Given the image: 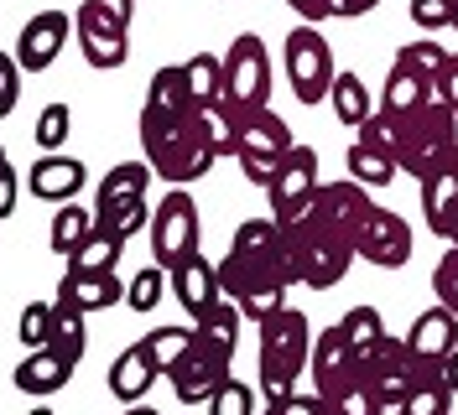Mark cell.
Instances as JSON below:
<instances>
[{
	"instance_id": "6da1fadb",
	"label": "cell",
	"mask_w": 458,
	"mask_h": 415,
	"mask_svg": "<svg viewBox=\"0 0 458 415\" xmlns=\"http://www.w3.org/2000/svg\"><path fill=\"white\" fill-rule=\"evenodd\" d=\"M141 151L146 166L167 182V187H193L199 177H208V166L219 162L203 140L199 114H162L141 104Z\"/></svg>"
},
{
	"instance_id": "7a4b0ae2",
	"label": "cell",
	"mask_w": 458,
	"mask_h": 415,
	"mask_svg": "<svg viewBox=\"0 0 458 415\" xmlns=\"http://www.w3.org/2000/svg\"><path fill=\"white\" fill-rule=\"evenodd\" d=\"M282 254H286L292 280H297V286H318V291L339 286V280L349 276V265L360 260V254H354V239H349L344 228H334L328 219H318V203L302 223L282 228Z\"/></svg>"
},
{
	"instance_id": "3957f363",
	"label": "cell",
	"mask_w": 458,
	"mask_h": 415,
	"mask_svg": "<svg viewBox=\"0 0 458 415\" xmlns=\"http://www.w3.org/2000/svg\"><path fill=\"white\" fill-rule=\"evenodd\" d=\"M448 166H458V120H454L448 104L432 99L428 110H417V114L401 120L396 171L417 177V182H428V177L448 171Z\"/></svg>"
},
{
	"instance_id": "277c9868",
	"label": "cell",
	"mask_w": 458,
	"mask_h": 415,
	"mask_svg": "<svg viewBox=\"0 0 458 415\" xmlns=\"http://www.w3.org/2000/svg\"><path fill=\"white\" fill-rule=\"evenodd\" d=\"M354 359H360V369H365V379H370V389H375V400H380L386 411H396L428 374H437V369H428V363L406 348V337H391V332H386L380 343H370L365 353H354Z\"/></svg>"
},
{
	"instance_id": "5b68a950",
	"label": "cell",
	"mask_w": 458,
	"mask_h": 415,
	"mask_svg": "<svg viewBox=\"0 0 458 415\" xmlns=\"http://www.w3.org/2000/svg\"><path fill=\"white\" fill-rule=\"evenodd\" d=\"M286 83L297 94V104H328V88H334V53H328V37L318 27H292L286 31Z\"/></svg>"
},
{
	"instance_id": "8992f818",
	"label": "cell",
	"mask_w": 458,
	"mask_h": 415,
	"mask_svg": "<svg viewBox=\"0 0 458 415\" xmlns=\"http://www.w3.org/2000/svg\"><path fill=\"white\" fill-rule=\"evenodd\" d=\"M151 254L162 270L199 254V203L188 187H167V197L151 208Z\"/></svg>"
},
{
	"instance_id": "52a82bcc",
	"label": "cell",
	"mask_w": 458,
	"mask_h": 415,
	"mask_svg": "<svg viewBox=\"0 0 458 415\" xmlns=\"http://www.w3.org/2000/svg\"><path fill=\"white\" fill-rule=\"evenodd\" d=\"M225 94L245 110H266L271 104V53L256 31L234 37L225 53Z\"/></svg>"
},
{
	"instance_id": "ba28073f",
	"label": "cell",
	"mask_w": 458,
	"mask_h": 415,
	"mask_svg": "<svg viewBox=\"0 0 458 415\" xmlns=\"http://www.w3.org/2000/svg\"><path fill=\"white\" fill-rule=\"evenodd\" d=\"M260 332V363H282L292 374H302L308 359H313V322L302 306L286 302L282 311H271L266 322H256Z\"/></svg>"
},
{
	"instance_id": "9c48e42d",
	"label": "cell",
	"mask_w": 458,
	"mask_h": 415,
	"mask_svg": "<svg viewBox=\"0 0 458 415\" xmlns=\"http://www.w3.org/2000/svg\"><path fill=\"white\" fill-rule=\"evenodd\" d=\"M131 31L120 27V21H110L99 5H79L73 11V42H79V53H84L89 68H99V73H110V68H120L125 57H131V42H125Z\"/></svg>"
},
{
	"instance_id": "30bf717a",
	"label": "cell",
	"mask_w": 458,
	"mask_h": 415,
	"mask_svg": "<svg viewBox=\"0 0 458 415\" xmlns=\"http://www.w3.org/2000/svg\"><path fill=\"white\" fill-rule=\"evenodd\" d=\"M354 254L380 265V270H401L411 260V223L391 213V208H370V219L354 234Z\"/></svg>"
},
{
	"instance_id": "8fae6325",
	"label": "cell",
	"mask_w": 458,
	"mask_h": 415,
	"mask_svg": "<svg viewBox=\"0 0 458 415\" xmlns=\"http://www.w3.org/2000/svg\"><path fill=\"white\" fill-rule=\"evenodd\" d=\"M73 42V16L68 11H37L27 27H21V37H16V62H21V73H47L57 62V53Z\"/></svg>"
},
{
	"instance_id": "7c38bea8",
	"label": "cell",
	"mask_w": 458,
	"mask_h": 415,
	"mask_svg": "<svg viewBox=\"0 0 458 415\" xmlns=\"http://www.w3.org/2000/svg\"><path fill=\"white\" fill-rule=\"evenodd\" d=\"M313 394L328 405V415H386V405L375 400L370 379H365V369H360V359L344 363V369H334V374H313Z\"/></svg>"
},
{
	"instance_id": "4fadbf2b",
	"label": "cell",
	"mask_w": 458,
	"mask_h": 415,
	"mask_svg": "<svg viewBox=\"0 0 458 415\" xmlns=\"http://www.w3.org/2000/svg\"><path fill=\"white\" fill-rule=\"evenodd\" d=\"M167 379H172V394H177L182 405H208V400H214V389L229 379V363L214 359V353L199 343V332H193V348H188V359L177 363Z\"/></svg>"
},
{
	"instance_id": "5bb4252c",
	"label": "cell",
	"mask_w": 458,
	"mask_h": 415,
	"mask_svg": "<svg viewBox=\"0 0 458 415\" xmlns=\"http://www.w3.org/2000/svg\"><path fill=\"white\" fill-rule=\"evenodd\" d=\"M53 302H68L79 306V311H110V306H125V280L114 276V270H63V280H57V296Z\"/></svg>"
},
{
	"instance_id": "9a60e30c",
	"label": "cell",
	"mask_w": 458,
	"mask_h": 415,
	"mask_svg": "<svg viewBox=\"0 0 458 415\" xmlns=\"http://www.w3.org/2000/svg\"><path fill=\"white\" fill-rule=\"evenodd\" d=\"M89 171L79 156H63V151H47V156H37L27 171V187L31 197H42V203H73V197L84 193Z\"/></svg>"
},
{
	"instance_id": "2e32d148",
	"label": "cell",
	"mask_w": 458,
	"mask_h": 415,
	"mask_svg": "<svg viewBox=\"0 0 458 415\" xmlns=\"http://www.w3.org/2000/svg\"><path fill=\"white\" fill-rule=\"evenodd\" d=\"M167 276H172V296L182 302V311H188L193 322H199L203 311L225 296V291H219V265H214L203 249H199V254H188L182 265H172Z\"/></svg>"
},
{
	"instance_id": "e0dca14e",
	"label": "cell",
	"mask_w": 458,
	"mask_h": 415,
	"mask_svg": "<svg viewBox=\"0 0 458 415\" xmlns=\"http://www.w3.org/2000/svg\"><path fill=\"white\" fill-rule=\"evenodd\" d=\"M313 203H318V219H328L334 228H344L349 239L360 234V223L370 219V208H375L370 187H360L354 177H349V182H318Z\"/></svg>"
},
{
	"instance_id": "ac0fdd59",
	"label": "cell",
	"mask_w": 458,
	"mask_h": 415,
	"mask_svg": "<svg viewBox=\"0 0 458 415\" xmlns=\"http://www.w3.org/2000/svg\"><path fill=\"white\" fill-rule=\"evenodd\" d=\"M406 348L428 363V369H437V363L458 348V317L448 311V306L417 311V317H411V332H406Z\"/></svg>"
},
{
	"instance_id": "d6986e66",
	"label": "cell",
	"mask_w": 458,
	"mask_h": 415,
	"mask_svg": "<svg viewBox=\"0 0 458 415\" xmlns=\"http://www.w3.org/2000/svg\"><path fill=\"white\" fill-rule=\"evenodd\" d=\"M292 145H297V140H292L286 120L271 110V104H266V110H245V125H240V151H234V162H245V156H271V162H282Z\"/></svg>"
},
{
	"instance_id": "ffe728a7",
	"label": "cell",
	"mask_w": 458,
	"mask_h": 415,
	"mask_svg": "<svg viewBox=\"0 0 458 415\" xmlns=\"http://www.w3.org/2000/svg\"><path fill=\"white\" fill-rule=\"evenodd\" d=\"M73 369H79V363H68L57 348H31L27 359L16 363V374H11V379H16V389H21V394H31V400H47V394H57V389L73 379Z\"/></svg>"
},
{
	"instance_id": "44dd1931",
	"label": "cell",
	"mask_w": 458,
	"mask_h": 415,
	"mask_svg": "<svg viewBox=\"0 0 458 415\" xmlns=\"http://www.w3.org/2000/svg\"><path fill=\"white\" fill-rule=\"evenodd\" d=\"M313 193H318V151L313 145H292L276 182H271V213H282V208H292V203H302Z\"/></svg>"
},
{
	"instance_id": "7402d4cb",
	"label": "cell",
	"mask_w": 458,
	"mask_h": 415,
	"mask_svg": "<svg viewBox=\"0 0 458 415\" xmlns=\"http://www.w3.org/2000/svg\"><path fill=\"white\" fill-rule=\"evenodd\" d=\"M157 379H162V374H157V363L146 353V343H131V348L110 363V394L120 405H141Z\"/></svg>"
},
{
	"instance_id": "603a6c76",
	"label": "cell",
	"mask_w": 458,
	"mask_h": 415,
	"mask_svg": "<svg viewBox=\"0 0 458 415\" xmlns=\"http://www.w3.org/2000/svg\"><path fill=\"white\" fill-rule=\"evenodd\" d=\"M240 322H245V317H240V306L229 302V296H219V302L193 322V332H199V343L214 353V359L234 363V348H240Z\"/></svg>"
},
{
	"instance_id": "cb8c5ba5",
	"label": "cell",
	"mask_w": 458,
	"mask_h": 415,
	"mask_svg": "<svg viewBox=\"0 0 458 415\" xmlns=\"http://www.w3.org/2000/svg\"><path fill=\"white\" fill-rule=\"evenodd\" d=\"M458 219V166L437 171L422 182V223H428L437 239H448V228Z\"/></svg>"
},
{
	"instance_id": "d4e9b609",
	"label": "cell",
	"mask_w": 458,
	"mask_h": 415,
	"mask_svg": "<svg viewBox=\"0 0 458 415\" xmlns=\"http://www.w3.org/2000/svg\"><path fill=\"white\" fill-rule=\"evenodd\" d=\"M151 177H157V171H151L146 162H120V166H110V171L99 177V187H94V213H105V208L125 203V197H146Z\"/></svg>"
},
{
	"instance_id": "484cf974",
	"label": "cell",
	"mask_w": 458,
	"mask_h": 415,
	"mask_svg": "<svg viewBox=\"0 0 458 415\" xmlns=\"http://www.w3.org/2000/svg\"><path fill=\"white\" fill-rule=\"evenodd\" d=\"M432 99H437V88L422 79H411L406 68H391V79L380 83V110L391 114V120H406V114L428 110Z\"/></svg>"
},
{
	"instance_id": "4316f807",
	"label": "cell",
	"mask_w": 458,
	"mask_h": 415,
	"mask_svg": "<svg viewBox=\"0 0 458 415\" xmlns=\"http://www.w3.org/2000/svg\"><path fill=\"white\" fill-rule=\"evenodd\" d=\"M199 125H203V140H208V151H214V156H234V151H240L245 104H234V99H219V104L199 110Z\"/></svg>"
},
{
	"instance_id": "83f0119b",
	"label": "cell",
	"mask_w": 458,
	"mask_h": 415,
	"mask_svg": "<svg viewBox=\"0 0 458 415\" xmlns=\"http://www.w3.org/2000/svg\"><path fill=\"white\" fill-rule=\"evenodd\" d=\"M47 348H57L68 363H84V353H89V317L79 311V306L53 302V337H47Z\"/></svg>"
},
{
	"instance_id": "f1b7e54d",
	"label": "cell",
	"mask_w": 458,
	"mask_h": 415,
	"mask_svg": "<svg viewBox=\"0 0 458 415\" xmlns=\"http://www.w3.org/2000/svg\"><path fill=\"white\" fill-rule=\"evenodd\" d=\"M182 79H188V94H193V104H199V110L229 99V94H225V57L193 53L188 62H182Z\"/></svg>"
},
{
	"instance_id": "f546056e",
	"label": "cell",
	"mask_w": 458,
	"mask_h": 415,
	"mask_svg": "<svg viewBox=\"0 0 458 415\" xmlns=\"http://www.w3.org/2000/svg\"><path fill=\"white\" fill-rule=\"evenodd\" d=\"M146 110L199 114L193 94H188V79H182V62H177V68H157V73H151V83H146Z\"/></svg>"
},
{
	"instance_id": "4dcf8cb0",
	"label": "cell",
	"mask_w": 458,
	"mask_h": 415,
	"mask_svg": "<svg viewBox=\"0 0 458 415\" xmlns=\"http://www.w3.org/2000/svg\"><path fill=\"white\" fill-rule=\"evenodd\" d=\"M328 104H334V114H339V125H354V130L375 114V99H370V88H365L360 73H334Z\"/></svg>"
},
{
	"instance_id": "1f68e13d",
	"label": "cell",
	"mask_w": 458,
	"mask_h": 415,
	"mask_svg": "<svg viewBox=\"0 0 458 415\" xmlns=\"http://www.w3.org/2000/svg\"><path fill=\"white\" fill-rule=\"evenodd\" d=\"M89 228H94V208H79V203H57L53 213V228H47V245H53V254H73V249L89 239Z\"/></svg>"
},
{
	"instance_id": "d6a6232c",
	"label": "cell",
	"mask_w": 458,
	"mask_h": 415,
	"mask_svg": "<svg viewBox=\"0 0 458 415\" xmlns=\"http://www.w3.org/2000/svg\"><path fill=\"white\" fill-rule=\"evenodd\" d=\"M94 223H99L105 234H114L120 245H131L141 228H151V203H146V197H125V203L105 208V213H94Z\"/></svg>"
},
{
	"instance_id": "836d02e7",
	"label": "cell",
	"mask_w": 458,
	"mask_h": 415,
	"mask_svg": "<svg viewBox=\"0 0 458 415\" xmlns=\"http://www.w3.org/2000/svg\"><path fill=\"white\" fill-rule=\"evenodd\" d=\"M448 57H454V53H448L443 42H428V37H422V42H406V47L396 53V68H406L411 79H422V83H432V88H437L443 68H448Z\"/></svg>"
},
{
	"instance_id": "e575fe53",
	"label": "cell",
	"mask_w": 458,
	"mask_h": 415,
	"mask_svg": "<svg viewBox=\"0 0 458 415\" xmlns=\"http://www.w3.org/2000/svg\"><path fill=\"white\" fill-rule=\"evenodd\" d=\"M151 363H157V374H172L177 363L188 359V348H193V328H151L141 337Z\"/></svg>"
},
{
	"instance_id": "d590c367",
	"label": "cell",
	"mask_w": 458,
	"mask_h": 415,
	"mask_svg": "<svg viewBox=\"0 0 458 415\" xmlns=\"http://www.w3.org/2000/svg\"><path fill=\"white\" fill-rule=\"evenodd\" d=\"M454 400H458L454 389L443 385L437 374H428V379H422V385L396 405V415H454Z\"/></svg>"
},
{
	"instance_id": "8d00e7d4",
	"label": "cell",
	"mask_w": 458,
	"mask_h": 415,
	"mask_svg": "<svg viewBox=\"0 0 458 415\" xmlns=\"http://www.w3.org/2000/svg\"><path fill=\"white\" fill-rule=\"evenodd\" d=\"M120 249H125V245H120L114 234H105L99 223H94V228H89V239L73 249V254H68V265H73V270H114Z\"/></svg>"
},
{
	"instance_id": "74e56055",
	"label": "cell",
	"mask_w": 458,
	"mask_h": 415,
	"mask_svg": "<svg viewBox=\"0 0 458 415\" xmlns=\"http://www.w3.org/2000/svg\"><path fill=\"white\" fill-rule=\"evenodd\" d=\"M349 177H354L360 187H391V182H396V162L354 140V145H349Z\"/></svg>"
},
{
	"instance_id": "f35d334b",
	"label": "cell",
	"mask_w": 458,
	"mask_h": 415,
	"mask_svg": "<svg viewBox=\"0 0 458 415\" xmlns=\"http://www.w3.org/2000/svg\"><path fill=\"white\" fill-rule=\"evenodd\" d=\"M73 130V104L68 99H53L47 110L37 114V125H31V136H37V151L47 156V151H63V140Z\"/></svg>"
},
{
	"instance_id": "ab89813d",
	"label": "cell",
	"mask_w": 458,
	"mask_h": 415,
	"mask_svg": "<svg viewBox=\"0 0 458 415\" xmlns=\"http://www.w3.org/2000/svg\"><path fill=\"white\" fill-rule=\"evenodd\" d=\"M339 332L349 337V348H354V353H365L370 343L386 337V317H380L375 306H349V311L339 317Z\"/></svg>"
},
{
	"instance_id": "60d3db41",
	"label": "cell",
	"mask_w": 458,
	"mask_h": 415,
	"mask_svg": "<svg viewBox=\"0 0 458 415\" xmlns=\"http://www.w3.org/2000/svg\"><path fill=\"white\" fill-rule=\"evenodd\" d=\"M167 296V270L162 265H146V270H136L131 276V286H125V306L131 311H157V302Z\"/></svg>"
},
{
	"instance_id": "b9f144b4",
	"label": "cell",
	"mask_w": 458,
	"mask_h": 415,
	"mask_svg": "<svg viewBox=\"0 0 458 415\" xmlns=\"http://www.w3.org/2000/svg\"><path fill=\"white\" fill-rule=\"evenodd\" d=\"M354 140L360 145H370V151H380V156H391L396 162V151H401V120H391L386 110H375L360 130H354Z\"/></svg>"
},
{
	"instance_id": "7bdbcfd3",
	"label": "cell",
	"mask_w": 458,
	"mask_h": 415,
	"mask_svg": "<svg viewBox=\"0 0 458 415\" xmlns=\"http://www.w3.org/2000/svg\"><path fill=\"white\" fill-rule=\"evenodd\" d=\"M16 337L31 348H47V337H53V302H27L21 306V322H16Z\"/></svg>"
},
{
	"instance_id": "ee69618b",
	"label": "cell",
	"mask_w": 458,
	"mask_h": 415,
	"mask_svg": "<svg viewBox=\"0 0 458 415\" xmlns=\"http://www.w3.org/2000/svg\"><path fill=\"white\" fill-rule=\"evenodd\" d=\"M208 415H256V394H250V385L229 374L225 385L214 389V400H208Z\"/></svg>"
},
{
	"instance_id": "f6af8a7d",
	"label": "cell",
	"mask_w": 458,
	"mask_h": 415,
	"mask_svg": "<svg viewBox=\"0 0 458 415\" xmlns=\"http://www.w3.org/2000/svg\"><path fill=\"white\" fill-rule=\"evenodd\" d=\"M21 62H16V53H5L0 47V120H11L16 114V104H21Z\"/></svg>"
},
{
	"instance_id": "bcb514c9",
	"label": "cell",
	"mask_w": 458,
	"mask_h": 415,
	"mask_svg": "<svg viewBox=\"0 0 458 415\" xmlns=\"http://www.w3.org/2000/svg\"><path fill=\"white\" fill-rule=\"evenodd\" d=\"M256 389L266 394V405H282V400H292V394H297V374H292V369H282V363H260Z\"/></svg>"
},
{
	"instance_id": "7dc6e473",
	"label": "cell",
	"mask_w": 458,
	"mask_h": 415,
	"mask_svg": "<svg viewBox=\"0 0 458 415\" xmlns=\"http://www.w3.org/2000/svg\"><path fill=\"white\" fill-rule=\"evenodd\" d=\"M432 291H437V306H448L458 317V245H448V254L437 260L432 270Z\"/></svg>"
},
{
	"instance_id": "c3c4849f",
	"label": "cell",
	"mask_w": 458,
	"mask_h": 415,
	"mask_svg": "<svg viewBox=\"0 0 458 415\" xmlns=\"http://www.w3.org/2000/svg\"><path fill=\"white\" fill-rule=\"evenodd\" d=\"M411 27L417 31H448L454 27V0H411Z\"/></svg>"
},
{
	"instance_id": "681fc988",
	"label": "cell",
	"mask_w": 458,
	"mask_h": 415,
	"mask_svg": "<svg viewBox=\"0 0 458 415\" xmlns=\"http://www.w3.org/2000/svg\"><path fill=\"white\" fill-rule=\"evenodd\" d=\"M282 162H286V156H282ZM282 162H271V156H245L240 171H245V182H250V187H266V193H271V182H276Z\"/></svg>"
},
{
	"instance_id": "f907efd6",
	"label": "cell",
	"mask_w": 458,
	"mask_h": 415,
	"mask_svg": "<svg viewBox=\"0 0 458 415\" xmlns=\"http://www.w3.org/2000/svg\"><path fill=\"white\" fill-rule=\"evenodd\" d=\"M266 415H328V405L318 400V394H292V400H282V405H266Z\"/></svg>"
},
{
	"instance_id": "816d5d0a",
	"label": "cell",
	"mask_w": 458,
	"mask_h": 415,
	"mask_svg": "<svg viewBox=\"0 0 458 415\" xmlns=\"http://www.w3.org/2000/svg\"><path fill=\"white\" fill-rule=\"evenodd\" d=\"M16 193H21V182H16V166L5 162V166H0V219H11V213H16Z\"/></svg>"
},
{
	"instance_id": "f5cc1de1",
	"label": "cell",
	"mask_w": 458,
	"mask_h": 415,
	"mask_svg": "<svg viewBox=\"0 0 458 415\" xmlns=\"http://www.w3.org/2000/svg\"><path fill=\"white\" fill-rule=\"evenodd\" d=\"M437 104H448L458 120V57H448V68H443V79H437Z\"/></svg>"
},
{
	"instance_id": "db71d44e",
	"label": "cell",
	"mask_w": 458,
	"mask_h": 415,
	"mask_svg": "<svg viewBox=\"0 0 458 415\" xmlns=\"http://www.w3.org/2000/svg\"><path fill=\"white\" fill-rule=\"evenodd\" d=\"M292 11H297V21H308V27H323L328 16H334V5L328 0H286Z\"/></svg>"
},
{
	"instance_id": "11a10c76",
	"label": "cell",
	"mask_w": 458,
	"mask_h": 415,
	"mask_svg": "<svg viewBox=\"0 0 458 415\" xmlns=\"http://www.w3.org/2000/svg\"><path fill=\"white\" fill-rule=\"evenodd\" d=\"M89 5H99L110 21H120V27L131 31V21H136V0H89Z\"/></svg>"
},
{
	"instance_id": "9f6ffc18",
	"label": "cell",
	"mask_w": 458,
	"mask_h": 415,
	"mask_svg": "<svg viewBox=\"0 0 458 415\" xmlns=\"http://www.w3.org/2000/svg\"><path fill=\"white\" fill-rule=\"evenodd\" d=\"M328 5H334V16H339V21H354V16H370L380 0H328Z\"/></svg>"
},
{
	"instance_id": "6f0895ef",
	"label": "cell",
	"mask_w": 458,
	"mask_h": 415,
	"mask_svg": "<svg viewBox=\"0 0 458 415\" xmlns=\"http://www.w3.org/2000/svg\"><path fill=\"white\" fill-rule=\"evenodd\" d=\"M437 379H443V385H448V389L458 394V348H454V353H448L443 363H437Z\"/></svg>"
},
{
	"instance_id": "680465c9",
	"label": "cell",
	"mask_w": 458,
	"mask_h": 415,
	"mask_svg": "<svg viewBox=\"0 0 458 415\" xmlns=\"http://www.w3.org/2000/svg\"><path fill=\"white\" fill-rule=\"evenodd\" d=\"M125 415H162V411H151V405H125Z\"/></svg>"
},
{
	"instance_id": "91938a15",
	"label": "cell",
	"mask_w": 458,
	"mask_h": 415,
	"mask_svg": "<svg viewBox=\"0 0 458 415\" xmlns=\"http://www.w3.org/2000/svg\"><path fill=\"white\" fill-rule=\"evenodd\" d=\"M27 415H53V411H47V405H31V411Z\"/></svg>"
},
{
	"instance_id": "94428289",
	"label": "cell",
	"mask_w": 458,
	"mask_h": 415,
	"mask_svg": "<svg viewBox=\"0 0 458 415\" xmlns=\"http://www.w3.org/2000/svg\"><path fill=\"white\" fill-rule=\"evenodd\" d=\"M448 31H458V0H454V27H448Z\"/></svg>"
}]
</instances>
